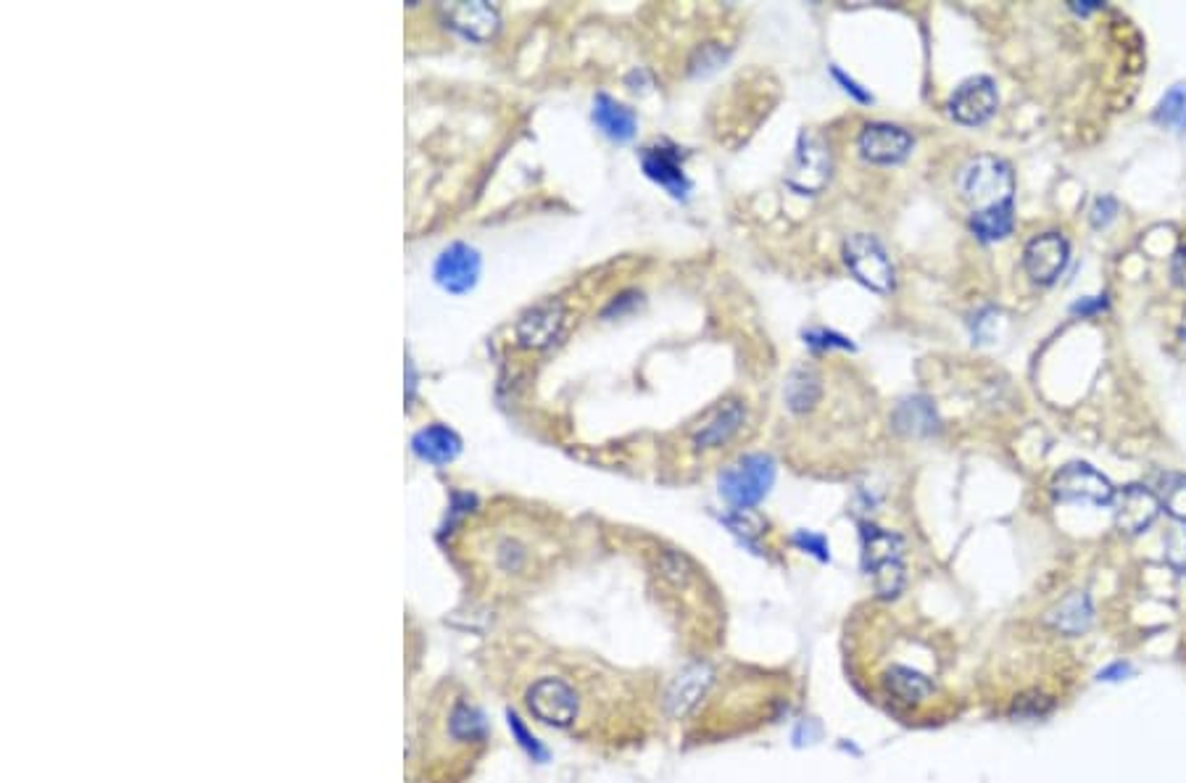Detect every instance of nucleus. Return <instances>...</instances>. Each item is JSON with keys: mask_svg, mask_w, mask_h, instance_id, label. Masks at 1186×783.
Returning <instances> with one entry per match:
<instances>
[{"mask_svg": "<svg viewBox=\"0 0 1186 783\" xmlns=\"http://www.w3.org/2000/svg\"><path fill=\"white\" fill-rule=\"evenodd\" d=\"M496 657V673L520 688L522 705L538 723L583 739H599L607 726L609 686L617 678L575 654L514 650L512 657L504 652Z\"/></svg>", "mask_w": 1186, "mask_h": 783, "instance_id": "nucleus-1", "label": "nucleus"}, {"mask_svg": "<svg viewBox=\"0 0 1186 783\" xmlns=\"http://www.w3.org/2000/svg\"><path fill=\"white\" fill-rule=\"evenodd\" d=\"M491 744L480 701L457 680H440L419 705L409 747V783H467Z\"/></svg>", "mask_w": 1186, "mask_h": 783, "instance_id": "nucleus-2", "label": "nucleus"}, {"mask_svg": "<svg viewBox=\"0 0 1186 783\" xmlns=\"http://www.w3.org/2000/svg\"><path fill=\"white\" fill-rule=\"evenodd\" d=\"M958 191L973 212H989L1013 204L1015 178L1007 161L996 157H975L960 169Z\"/></svg>", "mask_w": 1186, "mask_h": 783, "instance_id": "nucleus-3", "label": "nucleus"}, {"mask_svg": "<svg viewBox=\"0 0 1186 783\" xmlns=\"http://www.w3.org/2000/svg\"><path fill=\"white\" fill-rule=\"evenodd\" d=\"M863 565L880 597H897L905 586V541L878 525H863Z\"/></svg>", "mask_w": 1186, "mask_h": 783, "instance_id": "nucleus-4", "label": "nucleus"}, {"mask_svg": "<svg viewBox=\"0 0 1186 783\" xmlns=\"http://www.w3.org/2000/svg\"><path fill=\"white\" fill-rule=\"evenodd\" d=\"M776 483V462L770 454H747L728 464L720 475V494L736 510H751L770 494Z\"/></svg>", "mask_w": 1186, "mask_h": 783, "instance_id": "nucleus-5", "label": "nucleus"}, {"mask_svg": "<svg viewBox=\"0 0 1186 783\" xmlns=\"http://www.w3.org/2000/svg\"><path fill=\"white\" fill-rule=\"evenodd\" d=\"M876 688L894 710L920 712L939 697V684L915 665L891 663L876 675Z\"/></svg>", "mask_w": 1186, "mask_h": 783, "instance_id": "nucleus-6", "label": "nucleus"}, {"mask_svg": "<svg viewBox=\"0 0 1186 783\" xmlns=\"http://www.w3.org/2000/svg\"><path fill=\"white\" fill-rule=\"evenodd\" d=\"M844 265L854 275V280L876 290V293H891L894 282H897L884 243L873 238V235L857 233L844 243Z\"/></svg>", "mask_w": 1186, "mask_h": 783, "instance_id": "nucleus-7", "label": "nucleus"}, {"mask_svg": "<svg viewBox=\"0 0 1186 783\" xmlns=\"http://www.w3.org/2000/svg\"><path fill=\"white\" fill-rule=\"evenodd\" d=\"M831 169L833 157L829 143H825L818 132H802L799 135L794 159H791L789 174H786V185L802 195H818L829 185Z\"/></svg>", "mask_w": 1186, "mask_h": 783, "instance_id": "nucleus-8", "label": "nucleus"}, {"mask_svg": "<svg viewBox=\"0 0 1186 783\" xmlns=\"http://www.w3.org/2000/svg\"><path fill=\"white\" fill-rule=\"evenodd\" d=\"M717 680V671L709 663H694L673 678L664 691V712L673 720H688L702 710L704 699L709 697Z\"/></svg>", "mask_w": 1186, "mask_h": 783, "instance_id": "nucleus-9", "label": "nucleus"}, {"mask_svg": "<svg viewBox=\"0 0 1186 783\" xmlns=\"http://www.w3.org/2000/svg\"><path fill=\"white\" fill-rule=\"evenodd\" d=\"M1053 494L1060 502L1070 504H1089V506H1108L1113 504L1115 489L1100 470H1094L1087 462H1070L1055 475Z\"/></svg>", "mask_w": 1186, "mask_h": 783, "instance_id": "nucleus-10", "label": "nucleus"}, {"mask_svg": "<svg viewBox=\"0 0 1186 783\" xmlns=\"http://www.w3.org/2000/svg\"><path fill=\"white\" fill-rule=\"evenodd\" d=\"M1070 259V246L1060 233H1044L1028 240L1023 251V267L1028 278L1039 286H1053V282L1066 272Z\"/></svg>", "mask_w": 1186, "mask_h": 783, "instance_id": "nucleus-11", "label": "nucleus"}, {"mask_svg": "<svg viewBox=\"0 0 1186 783\" xmlns=\"http://www.w3.org/2000/svg\"><path fill=\"white\" fill-rule=\"evenodd\" d=\"M996 106H1000V96H996L992 77L965 79L949 98V114H952L954 121L968 127L984 125V121L992 119Z\"/></svg>", "mask_w": 1186, "mask_h": 783, "instance_id": "nucleus-12", "label": "nucleus"}, {"mask_svg": "<svg viewBox=\"0 0 1186 783\" xmlns=\"http://www.w3.org/2000/svg\"><path fill=\"white\" fill-rule=\"evenodd\" d=\"M859 153L870 164H899L910 157L912 151V135L901 130L897 125H886V121H873L865 125V130L859 132Z\"/></svg>", "mask_w": 1186, "mask_h": 783, "instance_id": "nucleus-13", "label": "nucleus"}, {"mask_svg": "<svg viewBox=\"0 0 1186 783\" xmlns=\"http://www.w3.org/2000/svg\"><path fill=\"white\" fill-rule=\"evenodd\" d=\"M641 167L643 174L649 180H654L656 185H662L664 191L675 199H686L691 191V180L686 178V169H683V153L681 148L673 143H656L647 146L641 151Z\"/></svg>", "mask_w": 1186, "mask_h": 783, "instance_id": "nucleus-14", "label": "nucleus"}, {"mask_svg": "<svg viewBox=\"0 0 1186 783\" xmlns=\"http://www.w3.org/2000/svg\"><path fill=\"white\" fill-rule=\"evenodd\" d=\"M444 22L451 26L453 32L472 40V43H488V40L496 37L501 30V17L496 6L485 3V0H470V3H451L444 6Z\"/></svg>", "mask_w": 1186, "mask_h": 783, "instance_id": "nucleus-15", "label": "nucleus"}, {"mask_svg": "<svg viewBox=\"0 0 1186 783\" xmlns=\"http://www.w3.org/2000/svg\"><path fill=\"white\" fill-rule=\"evenodd\" d=\"M1161 510H1163V502L1152 494L1147 485L1134 483V485H1126V489L1115 491V498H1113L1115 525L1123 533H1131V536L1147 530L1150 525L1157 519V515H1161Z\"/></svg>", "mask_w": 1186, "mask_h": 783, "instance_id": "nucleus-16", "label": "nucleus"}, {"mask_svg": "<svg viewBox=\"0 0 1186 783\" xmlns=\"http://www.w3.org/2000/svg\"><path fill=\"white\" fill-rule=\"evenodd\" d=\"M562 328H565V307L559 301H546L520 317L514 335H517L520 346L541 351L559 341Z\"/></svg>", "mask_w": 1186, "mask_h": 783, "instance_id": "nucleus-17", "label": "nucleus"}, {"mask_svg": "<svg viewBox=\"0 0 1186 783\" xmlns=\"http://www.w3.org/2000/svg\"><path fill=\"white\" fill-rule=\"evenodd\" d=\"M432 275H436L438 286L449 293H467L480 278V254L467 243H451L438 256Z\"/></svg>", "mask_w": 1186, "mask_h": 783, "instance_id": "nucleus-18", "label": "nucleus"}, {"mask_svg": "<svg viewBox=\"0 0 1186 783\" xmlns=\"http://www.w3.org/2000/svg\"><path fill=\"white\" fill-rule=\"evenodd\" d=\"M744 415H747V411H744L741 401H736V398L720 401L715 409L707 411V417L699 422V428L694 430V441L699 443L702 449L720 447V443L728 441V438L741 428Z\"/></svg>", "mask_w": 1186, "mask_h": 783, "instance_id": "nucleus-19", "label": "nucleus"}, {"mask_svg": "<svg viewBox=\"0 0 1186 783\" xmlns=\"http://www.w3.org/2000/svg\"><path fill=\"white\" fill-rule=\"evenodd\" d=\"M591 117L596 127H599L609 140H617V143H628V140H633L635 130H639V119H635L633 109L622 106L620 100L605 96V93L596 96Z\"/></svg>", "mask_w": 1186, "mask_h": 783, "instance_id": "nucleus-20", "label": "nucleus"}, {"mask_svg": "<svg viewBox=\"0 0 1186 783\" xmlns=\"http://www.w3.org/2000/svg\"><path fill=\"white\" fill-rule=\"evenodd\" d=\"M412 449L419 459L430 464H449L462 451V438L446 425H427L412 441Z\"/></svg>", "mask_w": 1186, "mask_h": 783, "instance_id": "nucleus-21", "label": "nucleus"}, {"mask_svg": "<svg viewBox=\"0 0 1186 783\" xmlns=\"http://www.w3.org/2000/svg\"><path fill=\"white\" fill-rule=\"evenodd\" d=\"M1047 625L1062 636H1081L1091 625V604L1087 593H1068L1060 604L1047 615Z\"/></svg>", "mask_w": 1186, "mask_h": 783, "instance_id": "nucleus-22", "label": "nucleus"}, {"mask_svg": "<svg viewBox=\"0 0 1186 783\" xmlns=\"http://www.w3.org/2000/svg\"><path fill=\"white\" fill-rule=\"evenodd\" d=\"M1013 227H1015L1013 204L1000 206V208H989V212H973L971 214L973 235L979 240H984V243H994V240L1007 238V235L1013 233Z\"/></svg>", "mask_w": 1186, "mask_h": 783, "instance_id": "nucleus-23", "label": "nucleus"}, {"mask_svg": "<svg viewBox=\"0 0 1186 783\" xmlns=\"http://www.w3.org/2000/svg\"><path fill=\"white\" fill-rule=\"evenodd\" d=\"M820 377L812 369H797L786 380V404L791 411H810L820 398Z\"/></svg>", "mask_w": 1186, "mask_h": 783, "instance_id": "nucleus-24", "label": "nucleus"}, {"mask_svg": "<svg viewBox=\"0 0 1186 783\" xmlns=\"http://www.w3.org/2000/svg\"><path fill=\"white\" fill-rule=\"evenodd\" d=\"M897 422L901 430H907V433L923 436L933 430V425H937V415H933L931 404H928L926 398H910V401H905L899 407Z\"/></svg>", "mask_w": 1186, "mask_h": 783, "instance_id": "nucleus-25", "label": "nucleus"}, {"mask_svg": "<svg viewBox=\"0 0 1186 783\" xmlns=\"http://www.w3.org/2000/svg\"><path fill=\"white\" fill-rule=\"evenodd\" d=\"M493 562H496V570L501 576L520 578L527 567V549L517 538H501V541L493 546Z\"/></svg>", "mask_w": 1186, "mask_h": 783, "instance_id": "nucleus-26", "label": "nucleus"}, {"mask_svg": "<svg viewBox=\"0 0 1186 783\" xmlns=\"http://www.w3.org/2000/svg\"><path fill=\"white\" fill-rule=\"evenodd\" d=\"M1157 119H1161L1163 125L1184 130L1186 127V87L1184 85H1176L1174 90L1163 98L1161 109H1157Z\"/></svg>", "mask_w": 1186, "mask_h": 783, "instance_id": "nucleus-27", "label": "nucleus"}, {"mask_svg": "<svg viewBox=\"0 0 1186 783\" xmlns=\"http://www.w3.org/2000/svg\"><path fill=\"white\" fill-rule=\"evenodd\" d=\"M1165 562L1186 576V523L1171 530L1165 538Z\"/></svg>", "mask_w": 1186, "mask_h": 783, "instance_id": "nucleus-28", "label": "nucleus"}, {"mask_svg": "<svg viewBox=\"0 0 1186 783\" xmlns=\"http://www.w3.org/2000/svg\"><path fill=\"white\" fill-rule=\"evenodd\" d=\"M1163 504H1165V510L1178 519V523H1186V475L1174 478V481L1168 483Z\"/></svg>", "mask_w": 1186, "mask_h": 783, "instance_id": "nucleus-29", "label": "nucleus"}, {"mask_svg": "<svg viewBox=\"0 0 1186 783\" xmlns=\"http://www.w3.org/2000/svg\"><path fill=\"white\" fill-rule=\"evenodd\" d=\"M804 343L812 348H852V343L844 335L833 333L825 328H812L804 330Z\"/></svg>", "mask_w": 1186, "mask_h": 783, "instance_id": "nucleus-30", "label": "nucleus"}, {"mask_svg": "<svg viewBox=\"0 0 1186 783\" xmlns=\"http://www.w3.org/2000/svg\"><path fill=\"white\" fill-rule=\"evenodd\" d=\"M794 541L802 546L804 551H810V555H815L818 559H829V541H825L823 536H818V533H810V530H799L794 536Z\"/></svg>", "mask_w": 1186, "mask_h": 783, "instance_id": "nucleus-31", "label": "nucleus"}, {"mask_svg": "<svg viewBox=\"0 0 1186 783\" xmlns=\"http://www.w3.org/2000/svg\"><path fill=\"white\" fill-rule=\"evenodd\" d=\"M1118 214V204L1115 199H1110V195H1102V199L1094 201V206H1091V222H1094V227H1104L1108 222H1113V217Z\"/></svg>", "mask_w": 1186, "mask_h": 783, "instance_id": "nucleus-32", "label": "nucleus"}, {"mask_svg": "<svg viewBox=\"0 0 1186 783\" xmlns=\"http://www.w3.org/2000/svg\"><path fill=\"white\" fill-rule=\"evenodd\" d=\"M831 72H833V77H836V79H838V83H842V85H844V90H846V93H852V96H854V98H857V100H865V104H867V100H870V96H867V93H865V90H859V85H857V83H854V79H850V77H846V74H844L842 69H836V66H833V69H831Z\"/></svg>", "mask_w": 1186, "mask_h": 783, "instance_id": "nucleus-33", "label": "nucleus"}, {"mask_svg": "<svg viewBox=\"0 0 1186 783\" xmlns=\"http://www.w3.org/2000/svg\"><path fill=\"white\" fill-rule=\"evenodd\" d=\"M1171 275H1174V280L1178 282V286L1186 288V246L1178 248V251L1174 254V265H1171Z\"/></svg>", "mask_w": 1186, "mask_h": 783, "instance_id": "nucleus-34", "label": "nucleus"}, {"mask_svg": "<svg viewBox=\"0 0 1186 783\" xmlns=\"http://www.w3.org/2000/svg\"><path fill=\"white\" fill-rule=\"evenodd\" d=\"M1184 337H1186V333H1184Z\"/></svg>", "mask_w": 1186, "mask_h": 783, "instance_id": "nucleus-35", "label": "nucleus"}]
</instances>
